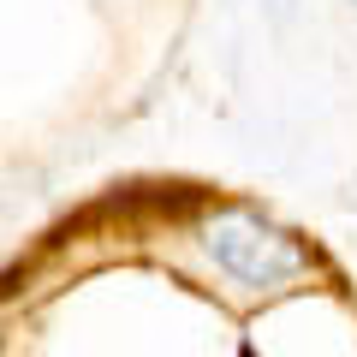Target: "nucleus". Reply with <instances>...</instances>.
I'll list each match as a JSON object with an SVG mask.
<instances>
[{"label":"nucleus","instance_id":"1","mask_svg":"<svg viewBox=\"0 0 357 357\" xmlns=\"http://www.w3.org/2000/svg\"><path fill=\"white\" fill-rule=\"evenodd\" d=\"M203 250L215 256L220 274L244 286V292H280L286 280H298L310 268V250L280 232L274 220L250 215V208H220L203 220Z\"/></svg>","mask_w":357,"mask_h":357}]
</instances>
